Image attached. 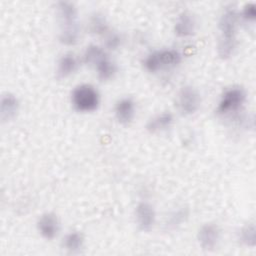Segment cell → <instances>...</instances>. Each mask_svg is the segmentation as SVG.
Masks as SVG:
<instances>
[{
    "mask_svg": "<svg viewBox=\"0 0 256 256\" xmlns=\"http://www.w3.org/2000/svg\"><path fill=\"white\" fill-rule=\"evenodd\" d=\"M136 222L142 231H150L155 224L156 214L153 206L147 202H141L135 210Z\"/></svg>",
    "mask_w": 256,
    "mask_h": 256,
    "instance_id": "cell-9",
    "label": "cell"
},
{
    "mask_svg": "<svg viewBox=\"0 0 256 256\" xmlns=\"http://www.w3.org/2000/svg\"><path fill=\"white\" fill-rule=\"evenodd\" d=\"M106 56V52L101 47L92 44L86 47L83 53V61L85 64L95 67Z\"/></svg>",
    "mask_w": 256,
    "mask_h": 256,
    "instance_id": "cell-16",
    "label": "cell"
},
{
    "mask_svg": "<svg viewBox=\"0 0 256 256\" xmlns=\"http://www.w3.org/2000/svg\"><path fill=\"white\" fill-rule=\"evenodd\" d=\"M178 107L185 115L194 114L201 105L199 92L192 86H184L178 93Z\"/></svg>",
    "mask_w": 256,
    "mask_h": 256,
    "instance_id": "cell-5",
    "label": "cell"
},
{
    "mask_svg": "<svg viewBox=\"0 0 256 256\" xmlns=\"http://www.w3.org/2000/svg\"><path fill=\"white\" fill-rule=\"evenodd\" d=\"M56 9L61 20V30L78 28L77 9L74 3L69 1H60L57 3Z\"/></svg>",
    "mask_w": 256,
    "mask_h": 256,
    "instance_id": "cell-7",
    "label": "cell"
},
{
    "mask_svg": "<svg viewBox=\"0 0 256 256\" xmlns=\"http://www.w3.org/2000/svg\"><path fill=\"white\" fill-rule=\"evenodd\" d=\"M73 107L79 112H92L100 104V95L91 84H80L71 93Z\"/></svg>",
    "mask_w": 256,
    "mask_h": 256,
    "instance_id": "cell-2",
    "label": "cell"
},
{
    "mask_svg": "<svg viewBox=\"0 0 256 256\" xmlns=\"http://www.w3.org/2000/svg\"><path fill=\"white\" fill-rule=\"evenodd\" d=\"M114 111L121 124H129L135 115V103L131 98H122L116 103Z\"/></svg>",
    "mask_w": 256,
    "mask_h": 256,
    "instance_id": "cell-11",
    "label": "cell"
},
{
    "mask_svg": "<svg viewBox=\"0 0 256 256\" xmlns=\"http://www.w3.org/2000/svg\"><path fill=\"white\" fill-rule=\"evenodd\" d=\"M237 23V11L233 8L225 9L219 19L220 40L218 43V55L223 59L229 58L236 47Z\"/></svg>",
    "mask_w": 256,
    "mask_h": 256,
    "instance_id": "cell-1",
    "label": "cell"
},
{
    "mask_svg": "<svg viewBox=\"0 0 256 256\" xmlns=\"http://www.w3.org/2000/svg\"><path fill=\"white\" fill-rule=\"evenodd\" d=\"M89 30L98 35H103L108 32V24L102 14L95 13L89 20Z\"/></svg>",
    "mask_w": 256,
    "mask_h": 256,
    "instance_id": "cell-18",
    "label": "cell"
},
{
    "mask_svg": "<svg viewBox=\"0 0 256 256\" xmlns=\"http://www.w3.org/2000/svg\"><path fill=\"white\" fill-rule=\"evenodd\" d=\"M239 239L246 246H249V247L255 246L256 233H255V226L253 223L247 224L240 230Z\"/></svg>",
    "mask_w": 256,
    "mask_h": 256,
    "instance_id": "cell-20",
    "label": "cell"
},
{
    "mask_svg": "<svg viewBox=\"0 0 256 256\" xmlns=\"http://www.w3.org/2000/svg\"><path fill=\"white\" fill-rule=\"evenodd\" d=\"M121 45V37L117 33H109L105 38V46L110 50H116Z\"/></svg>",
    "mask_w": 256,
    "mask_h": 256,
    "instance_id": "cell-21",
    "label": "cell"
},
{
    "mask_svg": "<svg viewBox=\"0 0 256 256\" xmlns=\"http://www.w3.org/2000/svg\"><path fill=\"white\" fill-rule=\"evenodd\" d=\"M241 16L246 21H254L256 19V5L254 3H247L243 7Z\"/></svg>",
    "mask_w": 256,
    "mask_h": 256,
    "instance_id": "cell-22",
    "label": "cell"
},
{
    "mask_svg": "<svg viewBox=\"0 0 256 256\" xmlns=\"http://www.w3.org/2000/svg\"><path fill=\"white\" fill-rule=\"evenodd\" d=\"M189 211L187 208H178L174 211H172L166 220V225L169 228H176L180 225H182L188 218Z\"/></svg>",
    "mask_w": 256,
    "mask_h": 256,
    "instance_id": "cell-19",
    "label": "cell"
},
{
    "mask_svg": "<svg viewBox=\"0 0 256 256\" xmlns=\"http://www.w3.org/2000/svg\"><path fill=\"white\" fill-rule=\"evenodd\" d=\"M181 62V54L175 49H161L151 52L143 64L147 71L157 72L162 69L172 68Z\"/></svg>",
    "mask_w": 256,
    "mask_h": 256,
    "instance_id": "cell-3",
    "label": "cell"
},
{
    "mask_svg": "<svg viewBox=\"0 0 256 256\" xmlns=\"http://www.w3.org/2000/svg\"><path fill=\"white\" fill-rule=\"evenodd\" d=\"M173 120V115L170 112H162L151 118L148 121L146 128L151 133H160L169 129Z\"/></svg>",
    "mask_w": 256,
    "mask_h": 256,
    "instance_id": "cell-13",
    "label": "cell"
},
{
    "mask_svg": "<svg viewBox=\"0 0 256 256\" xmlns=\"http://www.w3.org/2000/svg\"><path fill=\"white\" fill-rule=\"evenodd\" d=\"M197 239L200 246L207 251L215 249L220 240V229L216 224L207 223L198 230Z\"/></svg>",
    "mask_w": 256,
    "mask_h": 256,
    "instance_id": "cell-6",
    "label": "cell"
},
{
    "mask_svg": "<svg viewBox=\"0 0 256 256\" xmlns=\"http://www.w3.org/2000/svg\"><path fill=\"white\" fill-rule=\"evenodd\" d=\"M78 66V62L76 57L71 54L67 53L64 54L58 61L57 64V75L60 78H66L73 74Z\"/></svg>",
    "mask_w": 256,
    "mask_h": 256,
    "instance_id": "cell-14",
    "label": "cell"
},
{
    "mask_svg": "<svg viewBox=\"0 0 256 256\" xmlns=\"http://www.w3.org/2000/svg\"><path fill=\"white\" fill-rule=\"evenodd\" d=\"M94 68L97 72L98 78L102 81L110 80L117 72V67L115 63L112 62L108 56L103 58Z\"/></svg>",
    "mask_w": 256,
    "mask_h": 256,
    "instance_id": "cell-15",
    "label": "cell"
},
{
    "mask_svg": "<svg viewBox=\"0 0 256 256\" xmlns=\"http://www.w3.org/2000/svg\"><path fill=\"white\" fill-rule=\"evenodd\" d=\"M19 110V101L17 97L11 93H6L1 97L0 101V117L3 121L13 119Z\"/></svg>",
    "mask_w": 256,
    "mask_h": 256,
    "instance_id": "cell-12",
    "label": "cell"
},
{
    "mask_svg": "<svg viewBox=\"0 0 256 256\" xmlns=\"http://www.w3.org/2000/svg\"><path fill=\"white\" fill-rule=\"evenodd\" d=\"M63 244L66 250L71 253H76L82 249L84 244V237L80 232L73 231L65 236Z\"/></svg>",
    "mask_w": 256,
    "mask_h": 256,
    "instance_id": "cell-17",
    "label": "cell"
},
{
    "mask_svg": "<svg viewBox=\"0 0 256 256\" xmlns=\"http://www.w3.org/2000/svg\"><path fill=\"white\" fill-rule=\"evenodd\" d=\"M37 228L39 233L48 240L55 238L60 230V223L58 217L51 212L44 213L38 219Z\"/></svg>",
    "mask_w": 256,
    "mask_h": 256,
    "instance_id": "cell-8",
    "label": "cell"
},
{
    "mask_svg": "<svg viewBox=\"0 0 256 256\" xmlns=\"http://www.w3.org/2000/svg\"><path fill=\"white\" fill-rule=\"evenodd\" d=\"M196 29V21L194 16L189 12H182L178 15L175 24L174 32L179 37H188L194 34Z\"/></svg>",
    "mask_w": 256,
    "mask_h": 256,
    "instance_id": "cell-10",
    "label": "cell"
},
{
    "mask_svg": "<svg viewBox=\"0 0 256 256\" xmlns=\"http://www.w3.org/2000/svg\"><path fill=\"white\" fill-rule=\"evenodd\" d=\"M245 100L246 93L241 87L229 88L222 94L217 106V112L221 115L236 112L241 108Z\"/></svg>",
    "mask_w": 256,
    "mask_h": 256,
    "instance_id": "cell-4",
    "label": "cell"
}]
</instances>
